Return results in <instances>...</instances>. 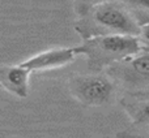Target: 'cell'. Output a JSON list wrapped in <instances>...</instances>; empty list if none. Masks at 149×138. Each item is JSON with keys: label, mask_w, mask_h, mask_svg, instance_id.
I'll return each instance as SVG.
<instances>
[{"label": "cell", "mask_w": 149, "mask_h": 138, "mask_svg": "<svg viewBox=\"0 0 149 138\" xmlns=\"http://www.w3.org/2000/svg\"><path fill=\"white\" fill-rule=\"evenodd\" d=\"M140 22L126 5L107 0L93 7L74 23V30L85 39L100 35H132L139 37Z\"/></svg>", "instance_id": "cell-1"}, {"label": "cell", "mask_w": 149, "mask_h": 138, "mask_svg": "<svg viewBox=\"0 0 149 138\" xmlns=\"http://www.w3.org/2000/svg\"><path fill=\"white\" fill-rule=\"evenodd\" d=\"M76 48L80 55L86 57L90 70L101 72L140 52L143 47L139 37L115 34L85 39Z\"/></svg>", "instance_id": "cell-2"}, {"label": "cell", "mask_w": 149, "mask_h": 138, "mask_svg": "<svg viewBox=\"0 0 149 138\" xmlns=\"http://www.w3.org/2000/svg\"><path fill=\"white\" fill-rule=\"evenodd\" d=\"M70 90L72 97L81 104L100 107L110 103L115 92V85L106 74H79L70 78Z\"/></svg>", "instance_id": "cell-3"}, {"label": "cell", "mask_w": 149, "mask_h": 138, "mask_svg": "<svg viewBox=\"0 0 149 138\" xmlns=\"http://www.w3.org/2000/svg\"><path fill=\"white\" fill-rule=\"evenodd\" d=\"M109 76L134 87L149 83V51H140L109 68Z\"/></svg>", "instance_id": "cell-4"}, {"label": "cell", "mask_w": 149, "mask_h": 138, "mask_svg": "<svg viewBox=\"0 0 149 138\" xmlns=\"http://www.w3.org/2000/svg\"><path fill=\"white\" fill-rule=\"evenodd\" d=\"M79 55L80 54L77 52L76 47H63V48L39 52V54L26 59L21 64L31 72L51 70V69H58L70 65L71 63L76 60Z\"/></svg>", "instance_id": "cell-5"}, {"label": "cell", "mask_w": 149, "mask_h": 138, "mask_svg": "<svg viewBox=\"0 0 149 138\" xmlns=\"http://www.w3.org/2000/svg\"><path fill=\"white\" fill-rule=\"evenodd\" d=\"M30 74L22 64L18 65H1L0 68V83L9 94L17 98H26L30 87Z\"/></svg>", "instance_id": "cell-6"}, {"label": "cell", "mask_w": 149, "mask_h": 138, "mask_svg": "<svg viewBox=\"0 0 149 138\" xmlns=\"http://www.w3.org/2000/svg\"><path fill=\"white\" fill-rule=\"evenodd\" d=\"M123 107L135 124H149V97L124 99Z\"/></svg>", "instance_id": "cell-7"}, {"label": "cell", "mask_w": 149, "mask_h": 138, "mask_svg": "<svg viewBox=\"0 0 149 138\" xmlns=\"http://www.w3.org/2000/svg\"><path fill=\"white\" fill-rule=\"evenodd\" d=\"M130 5V10L134 13L135 17L137 16H147L149 17V0H126Z\"/></svg>", "instance_id": "cell-8"}, {"label": "cell", "mask_w": 149, "mask_h": 138, "mask_svg": "<svg viewBox=\"0 0 149 138\" xmlns=\"http://www.w3.org/2000/svg\"><path fill=\"white\" fill-rule=\"evenodd\" d=\"M105 1H107V0H76V3H74L76 12L81 17V16L86 14L93 7L101 4V3H105Z\"/></svg>", "instance_id": "cell-9"}, {"label": "cell", "mask_w": 149, "mask_h": 138, "mask_svg": "<svg viewBox=\"0 0 149 138\" xmlns=\"http://www.w3.org/2000/svg\"><path fill=\"white\" fill-rule=\"evenodd\" d=\"M139 39H140V43H141V47H147L145 50L149 51V21L141 23Z\"/></svg>", "instance_id": "cell-10"}, {"label": "cell", "mask_w": 149, "mask_h": 138, "mask_svg": "<svg viewBox=\"0 0 149 138\" xmlns=\"http://www.w3.org/2000/svg\"><path fill=\"white\" fill-rule=\"evenodd\" d=\"M118 138H149V137H141V136H135V134H130V133H119L118 134Z\"/></svg>", "instance_id": "cell-11"}]
</instances>
